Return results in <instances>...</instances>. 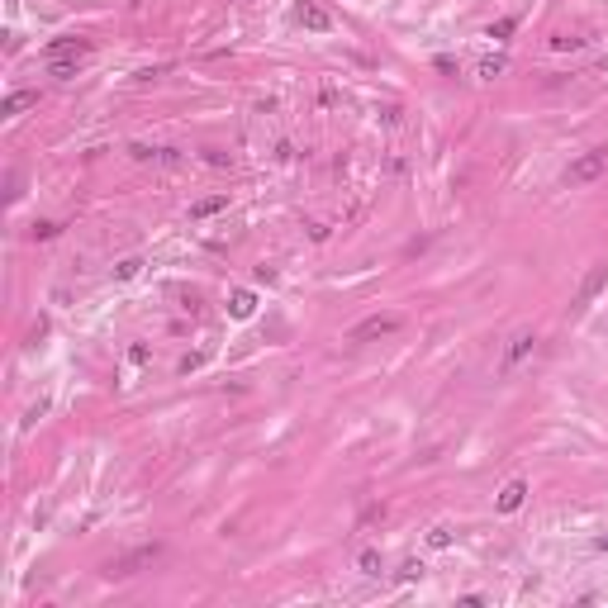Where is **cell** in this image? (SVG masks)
I'll return each mask as SVG.
<instances>
[{
  "instance_id": "obj_13",
  "label": "cell",
  "mask_w": 608,
  "mask_h": 608,
  "mask_svg": "<svg viewBox=\"0 0 608 608\" xmlns=\"http://www.w3.org/2000/svg\"><path fill=\"white\" fill-rule=\"evenodd\" d=\"M575 48H584L580 33H552V53H575Z\"/></svg>"
},
{
  "instance_id": "obj_12",
  "label": "cell",
  "mask_w": 608,
  "mask_h": 608,
  "mask_svg": "<svg viewBox=\"0 0 608 608\" xmlns=\"http://www.w3.org/2000/svg\"><path fill=\"white\" fill-rule=\"evenodd\" d=\"M77 62H81V57H53V62H48V77L72 81V77H77Z\"/></svg>"
},
{
  "instance_id": "obj_9",
  "label": "cell",
  "mask_w": 608,
  "mask_h": 608,
  "mask_svg": "<svg viewBox=\"0 0 608 608\" xmlns=\"http://www.w3.org/2000/svg\"><path fill=\"white\" fill-rule=\"evenodd\" d=\"M29 105H38V91H10V95H5V105H0V114H5V119H15V114H24Z\"/></svg>"
},
{
  "instance_id": "obj_2",
  "label": "cell",
  "mask_w": 608,
  "mask_h": 608,
  "mask_svg": "<svg viewBox=\"0 0 608 608\" xmlns=\"http://www.w3.org/2000/svg\"><path fill=\"white\" fill-rule=\"evenodd\" d=\"M608 286V262H599V266H589V276L580 281V290H575V299H570V314H584L594 299H599V290Z\"/></svg>"
},
{
  "instance_id": "obj_19",
  "label": "cell",
  "mask_w": 608,
  "mask_h": 608,
  "mask_svg": "<svg viewBox=\"0 0 608 608\" xmlns=\"http://www.w3.org/2000/svg\"><path fill=\"white\" fill-rule=\"evenodd\" d=\"M513 29H518V20H494V24H490V38H508Z\"/></svg>"
},
{
  "instance_id": "obj_10",
  "label": "cell",
  "mask_w": 608,
  "mask_h": 608,
  "mask_svg": "<svg viewBox=\"0 0 608 608\" xmlns=\"http://www.w3.org/2000/svg\"><path fill=\"white\" fill-rule=\"evenodd\" d=\"M252 309H257V295L252 290H233L228 295V314L233 318H252Z\"/></svg>"
},
{
  "instance_id": "obj_21",
  "label": "cell",
  "mask_w": 608,
  "mask_h": 608,
  "mask_svg": "<svg viewBox=\"0 0 608 608\" xmlns=\"http://www.w3.org/2000/svg\"><path fill=\"white\" fill-rule=\"evenodd\" d=\"M205 162H210V166H228V157H224V153H214V148H205Z\"/></svg>"
},
{
  "instance_id": "obj_3",
  "label": "cell",
  "mask_w": 608,
  "mask_h": 608,
  "mask_svg": "<svg viewBox=\"0 0 608 608\" xmlns=\"http://www.w3.org/2000/svg\"><path fill=\"white\" fill-rule=\"evenodd\" d=\"M399 328H404V318H399V314H375V318H366V323H357V328H352V343L390 338V333H399Z\"/></svg>"
},
{
  "instance_id": "obj_16",
  "label": "cell",
  "mask_w": 608,
  "mask_h": 608,
  "mask_svg": "<svg viewBox=\"0 0 608 608\" xmlns=\"http://www.w3.org/2000/svg\"><path fill=\"white\" fill-rule=\"evenodd\" d=\"M428 547H432V552H447L451 547V528H432L428 532Z\"/></svg>"
},
{
  "instance_id": "obj_5",
  "label": "cell",
  "mask_w": 608,
  "mask_h": 608,
  "mask_svg": "<svg viewBox=\"0 0 608 608\" xmlns=\"http://www.w3.org/2000/svg\"><path fill=\"white\" fill-rule=\"evenodd\" d=\"M532 347H537V333H532V328H518V333L508 338V352H504V375H508V371L518 366V361L528 357Z\"/></svg>"
},
{
  "instance_id": "obj_4",
  "label": "cell",
  "mask_w": 608,
  "mask_h": 608,
  "mask_svg": "<svg viewBox=\"0 0 608 608\" xmlns=\"http://www.w3.org/2000/svg\"><path fill=\"white\" fill-rule=\"evenodd\" d=\"M295 20H299V24L309 29V33H328V29H333V15H328L323 5H314V0H299Z\"/></svg>"
},
{
  "instance_id": "obj_1",
  "label": "cell",
  "mask_w": 608,
  "mask_h": 608,
  "mask_svg": "<svg viewBox=\"0 0 608 608\" xmlns=\"http://www.w3.org/2000/svg\"><path fill=\"white\" fill-rule=\"evenodd\" d=\"M604 171H608V148H594V153H584V157L570 162L566 181H570V185H589V181H599Z\"/></svg>"
},
{
  "instance_id": "obj_23",
  "label": "cell",
  "mask_w": 608,
  "mask_h": 608,
  "mask_svg": "<svg viewBox=\"0 0 608 608\" xmlns=\"http://www.w3.org/2000/svg\"><path fill=\"white\" fill-rule=\"evenodd\" d=\"M604 333H608V323H604Z\"/></svg>"
},
{
  "instance_id": "obj_7",
  "label": "cell",
  "mask_w": 608,
  "mask_h": 608,
  "mask_svg": "<svg viewBox=\"0 0 608 608\" xmlns=\"http://www.w3.org/2000/svg\"><path fill=\"white\" fill-rule=\"evenodd\" d=\"M523 499H528V485H523V480H508L499 490V499H494V508H499V513H518Z\"/></svg>"
},
{
  "instance_id": "obj_22",
  "label": "cell",
  "mask_w": 608,
  "mask_h": 608,
  "mask_svg": "<svg viewBox=\"0 0 608 608\" xmlns=\"http://www.w3.org/2000/svg\"><path fill=\"white\" fill-rule=\"evenodd\" d=\"M594 547H599V552H608V537H599V542H594Z\"/></svg>"
},
{
  "instance_id": "obj_14",
  "label": "cell",
  "mask_w": 608,
  "mask_h": 608,
  "mask_svg": "<svg viewBox=\"0 0 608 608\" xmlns=\"http://www.w3.org/2000/svg\"><path fill=\"white\" fill-rule=\"evenodd\" d=\"M504 72H508V57H499V53H494V57H485V62H480V77H485V81L504 77Z\"/></svg>"
},
{
  "instance_id": "obj_17",
  "label": "cell",
  "mask_w": 608,
  "mask_h": 608,
  "mask_svg": "<svg viewBox=\"0 0 608 608\" xmlns=\"http://www.w3.org/2000/svg\"><path fill=\"white\" fill-rule=\"evenodd\" d=\"M62 233V224H33V242H48Z\"/></svg>"
},
{
  "instance_id": "obj_15",
  "label": "cell",
  "mask_w": 608,
  "mask_h": 608,
  "mask_svg": "<svg viewBox=\"0 0 608 608\" xmlns=\"http://www.w3.org/2000/svg\"><path fill=\"white\" fill-rule=\"evenodd\" d=\"M138 271H143V257H124V262L114 266V281H133Z\"/></svg>"
},
{
  "instance_id": "obj_11",
  "label": "cell",
  "mask_w": 608,
  "mask_h": 608,
  "mask_svg": "<svg viewBox=\"0 0 608 608\" xmlns=\"http://www.w3.org/2000/svg\"><path fill=\"white\" fill-rule=\"evenodd\" d=\"M228 210V195H205V200H195L190 205V219H210V214Z\"/></svg>"
},
{
  "instance_id": "obj_18",
  "label": "cell",
  "mask_w": 608,
  "mask_h": 608,
  "mask_svg": "<svg viewBox=\"0 0 608 608\" xmlns=\"http://www.w3.org/2000/svg\"><path fill=\"white\" fill-rule=\"evenodd\" d=\"M361 575H380V552H361Z\"/></svg>"
},
{
  "instance_id": "obj_20",
  "label": "cell",
  "mask_w": 608,
  "mask_h": 608,
  "mask_svg": "<svg viewBox=\"0 0 608 608\" xmlns=\"http://www.w3.org/2000/svg\"><path fill=\"white\" fill-rule=\"evenodd\" d=\"M419 575H423L419 561H404V566H399V580H419Z\"/></svg>"
},
{
  "instance_id": "obj_6",
  "label": "cell",
  "mask_w": 608,
  "mask_h": 608,
  "mask_svg": "<svg viewBox=\"0 0 608 608\" xmlns=\"http://www.w3.org/2000/svg\"><path fill=\"white\" fill-rule=\"evenodd\" d=\"M148 561H157V547H138V552L119 556V561H109L105 575H109V580H114V575H133V570H138V566H148Z\"/></svg>"
},
{
  "instance_id": "obj_8",
  "label": "cell",
  "mask_w": 608,
  "mask_h": 608,
  "mask_svg": "<svg viewBox=\"0 0 608 608\" xmlns=\"http://www.w3.org/2000/svg\"><path fill=\"white\" fill-rule=\"evenodd\" d=\"M86 53H91V43H86V38H72V33L48 43V62H53V57H86Z\"/></svg>"
}]
</instances>
